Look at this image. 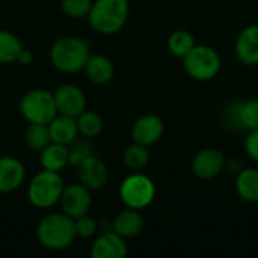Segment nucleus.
Returning <instances> with one entry per match:
<instances>
[{
  "instance_id": "f257e3e1",
  "label": "nucleus",
  "mask_w": 258,
  "mask_h": 258,
  "mask_svg": "<svg viewBox=\"0 0 258 258\" xmlns=\"http://www.w3.org/2000/svg\"><path fill=\"white\" fill-rule=\"evenodd\" d=\"M128 14V0H95L92 2L88 20L95 32L103 35H113L125 26Z\"/></svg>"
},
{
  "instance_id": "f03ea898",
  "label": "nucleus",
  "mask_w": 258,
  "mask_h": 258,
  "mask_svg": "<svg viewBox=\"0 0 258 258\" xmlns=\"http://www.w3.org/2000/svg\"><path fill=\"white\" fill-rule=\"evenodd\" d=\"M39 243L51 251H62L76 240L74 219L65 213H51L44 216L36 227Z\"/></svg>"
},
{
  "instance_id": "7ed1b4c3",
  "label": "nucleus",
  "mask_w": 258,
  "mask_h": 258,
  "mask_svg": "<svg viewBox=\"0 0 258 258\" xmlns=\"http://www.w3.org/2000/svg\"><path fill=\"white\" fill-rule=\"evenodd\" d=\"M89 54L88 44L77 36L59 38L50 48V60L53 67L68 74L82 71Z\"/></svg>"
},
{
  "instance_id": "20e7f679",
  "label": "nucleus",
  "mask_w": 258,
  "mask_h": 258,
  "mask_svg": "<svg viewBox=\"0 0 258 258\" xmlns=\"http://www.w3.org/2000/svg\"><path fill=\"white\" fill-rule=\"evenodd\" d=\"M181 60L186 74L197 82H210L222 70L221 53L207 44H197Z\"/></svg>"
},
{
  "instance_id": "39448f33",
  "label": "nucleus",
  "mask_w": 258,
  "mask_h": 258,
  "mask_svg": "<svg viewBox=\"0 0 258 258\" xmlns=\"http://www.w3.org/2000/svg\"><path fill=\"white\" fill-rule=\"evenodd\" d=\"M63 186L59 172L42 169L32 178L27 189V198L30 204L38 209H50L59 203Z\"/></svg>"
},
{
  "instance_id": "423d86ee",
  "label": "nucleus",
  "mask_w": 258,
  "mask_h": 258,
  "mask_svg": "<svg viewBox=\"0 0 258 258\" xmlns=\"http://www.w3.org/2000/svg\"><path fill=\"white\" fill-rule=\"evenodd\" d=\"M20 113L27 122L48 124L57 115L53 94L42 88L27 91L20 100Z\"/></svg>"
},
{
  "instance_id": "0eeeda50",
  "label": "nucleus",
  "mask_w": 258,
  "mask_h": 258,
  "mask_svg": "<svg viewBox=\"0 0 258 258\" xmlns=\"http://www.w3.org/2000/svg\"><path fill=\"white\" fill-rule=\"evenodd\" d=\"M119 198L125 207L144 210L151 206L156 198V184L148 175L135 172L125 177L121 183Z\"/></svg>"
},
{
  "instance_id": "6e6552de",
  "label": "nucleus",
  "mask_w": 258,
  "mask_h": 258,
  "mask_svg": "<svg viewBox=\"0 0 258 258\" xmlns=\"http://www.w3.org/2000/svg\"><path fill=\"white\" fill-rule=\"evenodd\" d=\"M222 115L231 130L245 133L258 130V98L234 100L224 107Z\"/></svg>"
},
{
  "instance_id": "1a4fd4ad",
  "label": "nucleus",
  "mask_w": 258,
  "mask_h": 258,
  "mask_svg": "<svg viewBox=\"0 0 258 258\" xmlns=\"http://www.w3.org/2000/svg\"><path fill=\"white\" fill-rule=\"evenodd\" d=\"M227 156L219 148H203L192 159V174L204 181L219 177L225 171Z\"/></svg>"
},
{
  "instance_id": "9d476101",
  "label": "nucleus",
  "mask_w": 258,
  "mask_h": 258,
  "mask_svg": "<svg viewBox=\"0 0 258 258\" xmlns=\"http://www.w3.org/2000/svg\"><path fill=\"white\" fill-rule=\"evenodd\" d=\"M59 204L62 213H65L71 219H77L86 215L91 209L92 204L91 190L82 183H73L63 186V190L59 198Z\"/></svg>"
},
{
  "instance_id": "9b49d317",
  "label": "nucleus",
  "mask_w": 258,
  "mask_h": 258,
  "mask_svg": "<svg viewBox=\"0 0 258 258\" xmlns=\"http://www.w3.org/2000/svg\"><path fill=\"white\" fill-rule=\"evenodd\" d=\"M165 133V122L154 113H145L139 116L132 127V139L144 147L157 144Z\"/></svg>"
},
{
  "instance_id": "f8f14e48",
  "label": "nucleus",
  "mask_w": 258,
  "mask_h": 258,
  "mask_svg": "<svg viewBox=\"0 0 258 258\" xmlns=\"http://www.w3.org/2000/svg\"><path fill=\"white\" fill-rule=\"evenodd\" d=\"M57 113L77 118L83 110H86V95L85 92L71 83L62 85L53 94Z\"/></svg>"
},
{
  "instance_id": "ddd939ff",
  "label": "nucleus",
  "mask_w": 258,
  "mask_h": 258,
  "mask_svg": "<svg viewBox=\"0 0 258 258\" xmlns=\"http://www.w3.org/2000/svg\"><path fill=\"white\" fill-rule=\"evenodd\" d=\"M77 175L83 186L89 190L103 189L109 181V169L97 156L91 154L77 165Z\"/></svg>"
},
{
  "instance_id": "4468645a",
  "label": "nucleus",
  "mask_w": 258,
  "mask_h": 258,
  "mask_svg": "<svg viewBox=\"0 0 258 258\" xmlns=\"http://www.w3.org/2000/svg\"><path fill=\"white\" fill-rule=\"evenodd\" d=\"M234 54L236 59L245 67H257L258 65V24L245 26L234 42Z\"/></svg>"
},
{
  "instance_id": "2eb2a0df",
  "label": "nucleus",
  "mask_w": 258,
  "mask_h": 258,
  "mask_svg": "<svg viewBox=\"0 0 258 258\" xmlns=\"http://www.w3.org/2000/svg\"><path fill=\"white\" fill-rule=\"evenodd\" d=\"M125 239L112 231H104L95 239L91 248L92 258H124L127 255Z\"/></svg>"
},
{
  "instance_id": "dca6fc26",
  "label": "nucleus",
  "mask_w": 258,
  "mask_h": 258,
  "mask_svg": "<svg viewBox=\"0 0 258 258\" xmlns=\"http://www.w3.org/2000/svg\"><path fill=\"white\" fill-rule=\"evenodd\" d=\"M26 177L24 165L11 156L0 157V194H11L17 190Z\"/></svg>"
},
{
  "instance_id": "f3484780",
  "label": "nucleus",
  "mask_w": 258,
  "mask_h": 258,
  "mask_svg": "<svg viewBox=\"0 0 258 258\" xmlns=\"http://www.w3.org/2000/svg\"><path fill=\"white\" fill-rule=\"evenodd\" d=\"M144 224L145 222L139 210L127 207L115 216V219L112 221V230L127 240L139 236L144 230Z\"/></svg>"
},
{
  "instance_id": "a211bd4d",
  "label": "nucleus",
  "mask_w": 258,
  "mask_h": 258,
  "mask_svg": "<svg viewBox=\"0 0 258 258\" xmlns=\"http://www.w3.org/2000/svg\"><path fill=\"white\" fill-rule=\"evenodd\" d=\"M48 132L51 142L60 144V145H70L76 141L79 135L77 119L68 115L57 113L50 122H48Z\"/></svg>"
},
{
  "instance_id": "6ab92c4d",
  "label": "nucleus",
  "mask_w": 258,
  "mask_h": 258,
  "mask_svg": "<svg viewBox=\"0 0 258 258\" xmlns=\"http://www.w3.org/2000/svg\"><path fill=\"white\" fill-rule=\"evenodd\" d=\"M83 71L88 80L95 85H106L115 76V68L112 60L103 54H89L83 67Z\"/></svg>"
},
{
  "instance_id": "aec40b11",
  "label": "nucleus",
  "mask_w": 258,
  "mask_h": 258,
  "mask_svg": "<svg viewBox=\"0 0 258 258\" xmlns=\"http://www.w3.org/2000/svg\"><path fill=\"white\" fill-rule=\"evenodd\" d=\"M239 198L248 204H258V168L245 166L234 180Z\"/></svg>"
},
{
  "instance_id": "412c9836",
  "label": "nucleus",
  "mask_w": 258,
  "mask_h": 258,
  "mask_svg": "<svg viewBox=\"0 0 258 258\" xmlns=\"http://www.w3.org/2000/svg\"><path fill=\"white\" fill-rule=\"evenodd\" d=\"M68 165V147L56 142H50L41 150V166L47 171L60 172Z\"/></svg>"
},
{
  "instance_id": "4be33fe9",
  "label": "nucleus",
  "mask_w": 258,
  "mask_h": 258,
  "mask_svg": "<svg viewBox=\"0 0 258 258\" xmlns=\"http://www.w3.org/2000/svg\"><path fill=\"white\" fill-rule=\"evenodd\" d=\"M195 45V36L186 29H177L168 36V50L174 57L183 59Z\"/></svg>"
},
{
  "instance_id": "5701e85b",
  "label": "nucleus",
  "mask_w": 258,
  "mask_h": 258,
  "mask_svg": "<svg viewBox=\"0 0 258 258\" xmlns=\"http://www.w3.org/2000/svg\"><path fill=\"white\" fill-rule=\"evenodd\" d=\"M24 142L32 151L44 150L51 142L50 132H48V124L29 122L27 128L24 130Z\"/></svg>"
},
{
  "instance_id": "b1692460",
  "label": "nucleus",
  "mask_w": 258,
  "mask_h": 258,
  "mask_svg": "<svg viewBox=\"0 0 258 258\" xmlns=\"http://www.w3.org/2000/svg\"><path fill=\"white\" fill-rule=\"evenodd\" d=\"M23 48L24 47L18 36H15L12 32L0 30V63L17 62Z\"/></svg>"
},
{
  "instance_id": "393cba45",
  "label": "nucleus",
  "mask_w": 258,
  "mask_h": 258,
  "mask_svg": "<svg viewBox=\"0 0 258 258\" xmlns=\"http://www.w3.org/2000/svg\"><path fill=\"white\" fill-rule=\"evenodd\" d=\"M150 157L151 156H150L148 147L133 142L124 151V165L133 172H141L148 165Z\"/></svg>"
},
{
  "instance_id": "a878e982",
  "label": "nucleus",
  "mask_w": 258,
  "mask_h": 258,
  "mask_svg": "<svg viewBox=\"0 0 258 258\" xmlns=\"http://www.w3.org/2000/svg\"><path fill=\"white\" fill-rule=\"evenodd\" d=\"M76 119H77L79 133L83 135L85 138H95L103 130V119L95 112L83 110Z\"/></svg>"
},
{
  "instance_id": "bb28decb",
  "label": "nucleus",
  "mask_w": 258,
  "mask_h": 258,
  "mask_svg": "<svg viewBox=\"0 0 258 258\" xmlns=\"http://www.w3.org/2000/svg\"><path fill=\"white\" fill-rule=\"evenodd\" d=\"M60 6L67 17L80 20L88 17L92 6V0H60Z\"/></svg>"
},
{
  "instance_id": "cd10ccee",
  "label": "nucleus",
  "mask_w": 258,
  "mask_h": 258,
  "mask_svg": "<svg viewBox=\"0 0 258 258\" xmlns=\"http://www.w3.org/2000/svg\"><path fill=\"white\" fill-rule=\"evenodd\" d=\"M74 228H76V236L80 237V239H89L92 237L95 233H97V228H98V224L97 221L89 216L88 213L74 219Z\"/></svg>"
},
{
  "instance_id": "c85d7f7f",
  "label": "nucleus",
  "mask_w": 258,
  "mask_h": 258,
  "mask_svg": "<svg viewBox=\"0 0 258 258\" xmlns=\"http://www.w3.org/2000/svg\"><path fill=\"white\" fill-rule=\"evenodd\" d=\"M91 154H94V153H92V147L88 142H76L74 141L70 144V148H68V165L77 168V165Z\"/></svg>"
},
{
  "instance_id": "c756f323",
  "label": "nucleus",
  "mask_w": 258,
  "mask_h": 258,
  "mask_svg": "<svg viewBox=\"0 0 258 258\" xmlns=\"http://www.w3.org/2000/svg\"><path fill=\"white\" fill-rule=\"evenodd\" d=\"M243 148H245L248 159L258 165V130H252V132L246 133Z\"/></svg>"
},
{
  "instance_id": "7c9ffc66",
  "label": "nucleus",
  "mask_w": 258,
  "mask_h": 258,
  "mask_svg": "<svg viewBox=\"0 0 258 258\" xmlns=\"http://www.w3.org/2000/svg\"><path fill=\"white\" fill-rule=\"evenodd\" d=\"M245 166H243V163H242V160L240 159H236V157H227V162H225V171L228 172V174H233L234 177L243 169Z\"/></svg>"
},
{
  "instance_id": "2f4dec72",
  "label": "nucleus",
  "mask_w": 258,
  "mask_h": 258,
  "mask_svg": "<svg viewBox=\"0 0 258 258\" xmlns=\"http://www.w3.org/2000/svg\"><path fill=\"white\" fill-rule=\"evenodd\" d=\"M32 60H33V54L27 48H23L21 53H20V56H18V59H17V62L21 63V65H30Z\"/></svg>"
}]
</instances>
